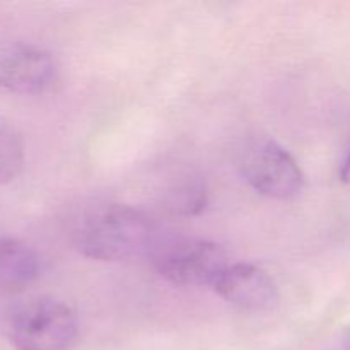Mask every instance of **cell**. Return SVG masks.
Instances as JSON below:
<instances>
[{"label":"cell","instance_id":"6","mask_svg":"<svg viewBox=\"0 0 350 350\" xmlns=\"http://www.w3.org/2000/svg\"><path fill=\"white\" fill-rule=\"evenodd\" d=\"M214 289L226 303L245 311H267L279 301L272 277L253 263L229 265Z\"/></svg>","mask_w":350,"mask_h":350},{"label":"cell","instance_id":"7","mask_svg":"<svg viewBox=\"0 0 350 350\" xmlns=\"http://www.w3.org/2000/svg\"><path fill=\"white\" fill-rule=\"evenodd\" d=\"M40 275V256L17 238H0V291L23 293Z\"/></svg>","mask_w":350,"mask_h":350},{"label":"cell","instance_id":"4","mask_svg":"<svg viewBox=\"0 0 350 350\" xmlns=\"http://www.w3.org/2000/svg\"><path fill=\"white\" fill-rule=\"evenodd\" d=\"M241 173L256 193L275 200H289L303 190L299 164L272 139L256 140L245 150Z\"/></svg>","mask_w":350,"mask_h":350},{"label":"cell","instance_id":"3","mask_svg":"<svg viewBox=\"0 0 350 350\" xmlns=\"http://www.w3.org/2000/svg\"><path fill=\"white\" fill-rule=\"evenodd\" d=\"M161 277L174 286H212L228 269V255L219 245L205 239H180L154 253Z\"/></svg>","mask_w":350,"mask_h":350},{"label":"cell","instance_id":"1","mask_svg":"<svg viewBox=\"0 0 350 350\" xmlns=\"http://www.w3.org/2000/svg\"><path fill=\"white\" fill-rule=\"evenodd\" d=\"M72 239L88 258L122 262L149 252L154 226L146 214L129 205H94L75 221Z\"/></svg>","mask_w":350,"mask_h":350},{"label":"cell","instance_id":"10","mask_svg":"<svg viewBox=\"0 0 350 350\" xmlns=\"http://www.w3.org/2000/svg\"><path fill=\"white\" fill-rule=\"evenodd\" d=\"M340 180L344 181V183L350 185V150H349L347 157L344 159V164H342V167H340Z\"/></svg>","mask_w":350,"mask_h":350},{"label":"cell","instance_id":"8","mask_svg":"<svg viewBox=\"0 0 350 350\" xmlns=\"http://www.w3.org/2000/svg\"><path fill=\"white\" fill-rule=\"evenodd\" d=\"M24 144L14 130L0 126V185L10 183L24 167Z\"/></svg>","mask_w":350,"mask_h":350},{"label":"cell","instance_id":"2","mask_svg":"<svg viewBox=\"0 0 350 350\" xmlns=\"http://www.w3.org/2000/svg\"><path fill=\"white\" fill-rule=\"evenodd\" d=\"M7 335L17 350H70L79 335L75 311L55 297H34L14 308Z\"/></svg>","mask_w":350,"mask_h":350},{"label":"cell","instance_id":"11","mask_svg":"<svg viewBox=\"0 0 350 350\" xmlns=\"http://www.w3.org/2000/svg\"><path fill=\"white\" fill-rule=\"evenodd\" d=\"M330 350H350V330L342 337V340Z\"/></svg>","mask_w":350,"mask_h":350},{"label":"cell","instance_id":"9","mask_svg":"<svg viewBox=\"0 0 350 350\" xmlns=\"http://www.w3.org/2000/svg\"><path fill=\"white\" fill-rule=\"evenodd\" d=\"M208 191L205 181L190 178L171 191L170 207L181 215H197L207 207Z\"/></svg>","mask_w":350,"mask_h":350},{"label":"cell","instance_id":"5","mask_svg":"<svg viewBox=\"0 0 350 350\" xmlns=\"http://www.w3.org/2000/svg\"><path fill=\"white\" fill-rule=\"evenodd\" d=\"M58 65L51 53L31 44H14L0 55V88L16 94H41L53 88Z\"/></svg>","mask_w":350,"mask_h":350}]
</instances>
